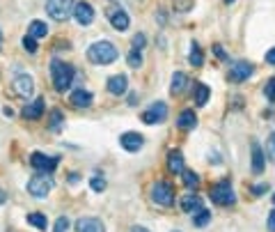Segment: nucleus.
I'll return each instance as SVG.
<instances>
[{"label":"nucleus","mask_w":275,"mask_h":232,"mask_svg":"<svg viewBox=\"0 0 275 232\" xmlns=\"http://www.w3.org/2000/svg\"><path fill=\"white\" fill-rule=\"evenodd\" d=\"M62 113H60V111H50V129H53V131H60V129H62Z\"/></svg>","instance_id":"nucleus-30"},{"label":"nucleus","mask_w":275,"mask_h":232,"mask_svg":"<svg viewBox=\"0 0 275 232\" xmlns=\"http://www.w3.org/2000/svg\"><path fill=\"white\" fill-rule=\"evenodd\" d=\"M119 58V51L115 48L113 42H94L87 48V60L94 62V65H110Z\"/></svg>","instance_id":"nucleus-1"},{"label":"nucleus","mask_w":275,"mask_h":232,"mask_svg":"<svg viewBox=\"0 0 275 232\" xmlns=\"http://www.w3.org/2000/svg\"><path fill=\"white\" fill-rule=\"evenodd\" d=\"M5 202H7V195H5V191L0 189V204H5Z\"/></svg>","instance_id":"nucleus-41"},{"label":"nucleus","mask_w":275,"mask_h":232,"mask_svg":"<svg viewBox=\"0 0 275 232\" xmlns=\"http://www.w3.org/2000/svg\"><path fill=\"white\" fill-rule=\"evenodd\" d=\"M266 191H268V184H257V186H252V193H255V195H264Z\"/></svg>","instance_id":"nucleus-36"},{"label":"nucleus","mask_w":275,"mask_h":232,"mask_svg":"<svg viewBox=\"0 0 275 232\" xmlns=\"http://www.w3.org/2000/svg\"><path fill=\"white\" fill-rule=\"evenodd\" d=\"M119 145H122L126 152H138V149H142V145H145V138H142L138 131H126V134L119 136Z\"/></svg>","instance_id":"nucleus-13"},{"label":"nucleus","mask_w":275,"mask_h":232,"mask_svg":"<svg viewBox=\"0 0 275 232\" xmlns=\"http://www.w3.org/2000/svg\"><path fill=\"white\" fill-rule=\"evenodd\" d=\"M188 85V76L181 74V71H177V74L172 76V83H170V92L172 94H181L183 90H186Z\"/></svg>","instance_id":"nucleus-22"},{"label":"nucleus","mask_w":275,"mask_h":232,"mask_svg":"<svg viewBox=\"0 0 275 232\" xmlns=\"http://www.w3.org/2000/svg\"><path fill=\"white\" fill-rule=\"evenodd\" d=\"M126 85H128L126 76L115 74V76H110L108 79V92L115 94V97H122V94H126Z\"/></svg>","instance_id":"nucleus-15"},{"label":"nucleus","mask_w":275,"mask_h":232,"mask_svg":"<svg viewBox=\"0 0 275 232\" xmlns=\"http://www.w3.org/2000/svg\"><path fill=\"white\" fill-rule=\"evenodd\" d=\"M23 48H25L30 56H32V53H37V48H39V46H37V39L30 37V35H25V37H23Z\"/></svg>","instance_id":"nucleus-31"},{"label":"nucleus","mask_w":275,"mask_h":232,"mask_svg":"<svg viewBox=\"0 0 275 232\" xmlns=\"http://www.w3.org/2000/svg\"><path fill=\"white\" fill-rule=\"evenodd\" d=\"M268 232H275V209L268 212Z\"/></svg>","instance_id":"nucleus-38"},{"label":"nucleus","mask_w":275,"mask_h":232,"mask_svg":"<svg viewBox=\"0 0 275 232\" xmlns=\"http://www.w3.org/2000/svg\"><path fill=\"white\" fill-rule=\"evenodd\" d=\"M266 62H268V65H275V46L266 53Z\"/></svg>","instance_id":"nucleus-39"},{"label":"nucleus","mask_w":275,"mask_h":232,"mask_svg":"<svg viewBox=\"0 0 275 232\" xmlns=\"http://www.w3.org/2000/svg\"><path fill=\"white\" fill-rule=\"evenodd\" d=\"M151 200L156 204H163V207H172L174 204V189L168 182H156L154 189H151Z\"/></svg>","instance_id":"nucleus-6"},{"label":"nucleus","mask_w":275,"mask_h":232,"mask_svg":"<svg viewBox=\"0 0 275 232\" xmlns=\"http://www.w3.org/2000/svg\"><path fill=\"white\" fill-rule=\"evenodd\" d=\"M188 60H190L193 67H202V65H204V56H202V48L197 46V44H193V46H190V56H188Z\"/></svg>","instance_id":"nucleus-27"},{"label":"nucleus","mask_w":275,"mask_h":232,"mask_svg":"<svg viewBox=\"0 0 275 232\" xmlns=\"http://www.w3.org/2000/svg\"><path fill=\"white\" fill-rule=\"evenodd\" d=\"M3 113H5V115H7V117H12V115H14V111H12V108H9V106H7V108H5V111H3Z\"/></svg>","instance_id":"nucleus-43"},{"label":"nucleus","mask_w":275,"mask_h":232,"mask_svg":"<svg viewBox=\"0 0 275 232\" xmlns=\"http://www.w3.org/2000/svg\"><path fill=\"white\" fill-rule=\"evenodd\" d=\"M131 232H149V230H147V227H142V225H133Z\"/></svg>","instance_id":"nucleus-40"},{"label":"nucleus","mask_w":275,"mask_h":232,"mask_svg":"<svg viewBox=\"0 0 275 232\" xmlns=\"http://www.w3.org/2000/svg\"><path fill=\"white\" fill-rule=\"evenodd\" d=\"M209 221H211V212H209V209H204V207H202L200 212L193 214V223H195L197 227H204Z\"/></svg>","instance_id":"nucleus-26"},{"label":"nucleus","mask_w":275,"mask_h":232,"mask_svg":"<svg viewBox=\"0 0 275 232\" xmlns=\"http://www.w3.org/2000/svg\"><path fill=\"white\" fill-rule=\"evenodd\" d=\"M46 12L53 21H67L73 12V0H46Z\"/></svg>","instance_id":"nucleus-5"},{"label":"nucleus","mask_w":275,"mask_h":232,"mask_svg":"<svg viewBox=\"0 0 275 232\" xmlns=\"http://www.w3.org/2000/svg\"><path fill=\"white\" fill-rule=\"evenodd\" d=\"M58 163H60L58 157H46V154H41V152L30 154V166L37 168L39 172H53L55 168H58Z\"/></svg>","instance_id":"nucleus-8"},{"label":"nucleus","mask_w":275,"mask_h":232,"mask_svg":"<svg viewBox=\"0 0 275 232\" xmlns=\"http://www.w3.org/2000/svg\"><path fill=\"white\" fill-rule=\"evenodd\" d=\"M128 67H133V69H138V67H142V53L138 51V48H133L131 53H128Z\"/></svg>","instance_id":"nucleus-29"},{"label":"nucleus","mask_w":275,"mask_h":232,"mask_svg":"<svg viewBox=\"0 0 275 232\" xmlns=\"http://www.w3.org/2000/svg\"><path fill=\"white\" fill-rule=\"evenodd\" d=\"M181 175H183V186H186V189H197V186H200V177H197V172L183 170Z\"/></svg>","instance_id":"nucleus-28"},{"label":"nucleus","mask_w":275,"mask_h":232,"mask_svg":"<svg viewBox=\"0 0 275 232\" xmlns=\"http://www.w3.org/2000/svg\"><path fill=\"white\" fill-rule=\"evenodd\" d=\"M71 16L78 21L80 25H90L92 21H94V7L90 5V3H78V5H73V12H71Z\"/></svg>","instance_id":"nucleus-10"},{"label":"nucleus","mask_w":275,"mask_h":232,"mask_svg":"<svg viewBox=\"0 0 275 232\" xmlns=\"http://www.w3.org/2000/svg\"><path fill=\"white\" fill-rule=\"evenodd\" d=\"M213 53L220 58V60H227V53L223 51V46H220V44H215V46H213Z\"/></svg>","instance_id":"nucleus-37"},{"label":"nucleus","mask_w":275,"mask_h":232,"mask_svg":"<svg viewBox=\"0 0 275 232\" xmlns=\"http://www.w3.org/2000/svg\"><path fill=\"white\" fill-rule=\"evenodd\" d=\"M181 209L186 214H195V212H200L202 209V198L200 195H183V200H181Z\"/></svg>","instance_id":"nucleus-20"},{"label":"nucleus","mask_w":275,"mask_h":232,"mask_svg":"<svg viewBox=\"0 0 275 232\" xmlns=\"http://www.w3.org/2000/svg\"><path fill=\"white\" fill-rule=\"evenodd\" d=\"M264 163H266V157L261 152L259 143H252V172L255 175H261L264 172Z\"/></svg>","instance_id":"nucleus-18"},{"label":"nucleus","mask_w":275,"mask_h":232,"mask_svg":"<svg viewBox=\"0 0 275 232\" xmlns=\"http://www.w3.org/2000/svg\"><path fill=\"white\" fill-rule=\"evenodd\" d=\"M53 191V177L50 172H39L28 182V193L35 195V198H46V195Z\"/></svg>","instance_id":"nucleus-3"},{"label":"nucleus","mask_w":275,"mask_h":232,"mask_svg":"<svg viewBox=\"0 0 275 232\" xmlns=\"http://www.w3.org/2000/svg\"><path fill=\"white\" fill-rule=\"evenodd\" d=\"M69 227V218L67 216H60L58 221H55V232H67Z\"/></svg>","instance_id":"nucleus-34"},{"label":"nucleus","mask_w":275,"mask_h":232,"mask_svg":"<svg viewBox=\"0 0 275 232\" xmlns=\"http://www.w3.org/2000/svg\"><path fill=\"white\" fill-rule=\"evenodd\" d=\"M12 85H14V92H16L18 97L28 99L32 92H35V81H32V76H28V74H18Z\"/></svg>","instance_id":"nucleus-12"},{"label":"nucleus","mask_w":275,"mask_h":232,"mask_svg":"<svg viewBox=\"0 0 275 232\" xmlns=\"http://www.w3.org/2000/svg\"><path fill=\"white\" fill-rule=\"evenodd\" d=\"M252 74H255V67H252L250 62H245V60H238V62H234V65L229 67V81H234V83L248 81Z\"/></svg>","instance_id":"nucleus-9"},{"label":"nucleus","mask_w":275,"mask_h":232,"mask_svg":"<svg viewBox=\"0 0 275 232\" xmlns=\"http://www.w3.org/2000/svg\"><path fill=\"white\" fill-rule=\"evenodd\" d=\"M165 117H168V106H165L163 101L151 104V106L142 113V122H145V124H160V122H165Z\"/></svg>","instance_id":"nucleus-7"},{"label":"nucleus","mask_w":275,"mask_h":232,"mask_svg":"<svg viewBox=\"0 0 275 232\" xmlns=\"http://www.w3.org/2000/svg\"><path fill=\"white\" fill-rule=\"evenodd\" d=\"M76 232H105L103 223L94 216H85L76 221Z\"/></svg>","instance_id":"nucleus-14"},{"label":"nucleus","mask_w":275,"mask_h":232,"mask_svg":"<svg viewBox=\"0 0 275 232\" xmlns=\"http://www.w3.org/2000/svg\"><path fill=\"white\" fill-rule=\"evenodd\" d=\"M270 149H273V152H275V134L270 136Z\"/></svg>","instance_id":"nucleus-44"},{"label":"nucleus","mask_w":275,"mask_h":232,"mask_svg":"<svg viewBox=\"0 0 275 232\" xmlns=\"http://www.w3.org/2000/svg\"><path fill=\"white\" fill-rule=\"evenodd\" d=\"M28 35L35 37V39H41V37L48 35V25H46L44 21H32V23L28 25Z\"/></svg>","instance_id":"nucleus-23"},{"label":"nucleus","mask_w":275,"mask_h":232,"mask_svg":"<svg viewBox=\"0 0 275 232\" xmlns=\"http://www.w3.org/2000/svg\"><path fill=\"white\" fill-rule=\"evenodd\" d=\"M168 168L174 175H181L183 172V154L179 152V149H172V152L168 154Z\"/></svg>","instance_id":"nucleus-19"},{"label":"nucleus","mask_w":275,"mask_h":232,"mask_svg":"<svg viewBox=\"0 0 275 232\" xmlns=\"http://www.w3.org/2000/svg\"><path fill=\"white\" fill-rule=\"evenodd\" d=\"M264 92H266V97H268V101L275 104V76H273V79H268V83H266Z\"/></svg>","instance_id":"nucleus-33"},{"label":"nucleus","mask_w":275,"mask_h":232,"mask_svg":"<svg viewBox=\"0 0 275 232\" xmlns=\"http://www.w3.org/2000/svg\"><path fill=\"white\" fill-rule=\"evenodd\" d=\"M225 3H227V5H229V3H234V0H225Z\"/></svg>","instance_id":"nucleus-45"},{"label":"nucleus","mask_w":275,"mask_h":232,"mask_svg":"<svg viewBox=\"0 0 275 232\" xmlns=\"http://www.w3.org/2000/svg\"><path fill=\"white\" fill-rule=\"evenodd\" d=\"M73 67L69 65V62H62V60H53L50 62V76H53V85L58 92H64V90H69V85H71L73 81Z\"/></svg>","instance_id":"nucleus-2"},{"label":"nucleus","mask_w":275,"mask_h":232,"mask_svg":"<svg viewBox=\"0 0 275 232\" xmlns=\"http://www.w3.org/2000/svg\"><path fill=\"white\" fill-rule=\"evenodd\" d=\"M174 232H177V230H174Z\"/></svg>","instance_id":"nucleus-47"},{"label":"nucleus","mask_w":275,"mask_h":232,"mask_svg":"<svg viewBox=\"0 0 275 232\" xmlns=\"http://www.w3.org/2000/svg\"><path fill=\"white\" fill-rule=\"evenodd\" d=\"M92 101H94V97H92V92H87V90H76V92H71V97H69V104L76 108H90Z\"/></svg>","instance_id":"nucleus-16"},{"label":"nucleus","mask_w":275,"mask_h":232,"mask_svg":"<svg viewBox=\"0 0 275 232\" xmlns=\"http://www.w3.org/2000/svg\"><path fill=\"white\" fill-rule=\"evenodd\" d=\"M145 42H147V39H145V35H142V33H138L135 37H133V48H138V51H140V48H145Z\"/></svg>","instance_id":"nucleus-35"},{"label":"nucleus","mask_w":275,"mask_h":232,"mask_svg":"<svg viewBox=\"0 0 275 232\" xmlns=\"http://www.w3.org/2000/svg\"><path fill=\"white\" fill-rule=\"evenodd\" d=\"M135 101H138V97H135V94H131V97H128V104H131V106H135Z\"/></svg>","instance_id":"nucleus-42"},{"label":"nucleus","mask_w":275,"mask_h":232,"mask_svg":"<svg viewBox=\"0 0 275 232\" xmlns=\"http://www.w3.org/2000/svg\"><path fill=\"white\" fill-rule=\"evenodd\" d=\"M25 221L30 223V225H35L37 230H46V227H48V218H46V214H39V212L28 214Z\"/></svg>","instance_id":"nucleus-24"},{"label":"nucleus","mask_w":275,"mask_h":232,"mask_svg":"<svg viewBox=\"0 0 275 232\" xmlns=\"http://www.w3.org/2000/svg\"><path fill=\"white\" fill-rule=\"evenodd\" d=\"M105 16H108L110 25H113L115 30H119V33H124V30L128 28V23H131V19H128V14L124 10H119V7H113V10L105 12Z\"/></svg>","instance_id":"nucleus-11"},{"label":"nucleus","mask_w":275,"mask_h":232,"mask_svg":"<svg viewBox=\"0 0 275 232\" xmlns=\"http://www.w3.org/2000/svg\"><path fill=\"white\" fill-rule=\"evenodd\" d=\"M209 94H211V90L206 88L204 83H197L195 85V104H197V106H206V101H209Z\"/></svg>","instance_id":"nucleus-25"},{"label":"nucleus","mask_w":275,"mask_h":232,"mask_svg":"<svg viewBox=\"0 0 275 232\" xmlns=\"http://www.w3.org/2000/svg\"><path fill=\"white\" fill-rule=\"evenodd\" d=\"M179 129H183V131H190V129H195L197 126V115L193 111H183L181 115H179Z\"/></svg>","instance_id":"nucleus-21"},{"label":"nucleus","mask_w":275,"mask_h":232,"mask_svg":"<svg viewBox=\"0 0 275 232\" xmlns=\"http://www.w3.org/2000/svg\"><path fill=\"white\" fill-rule=\"evenodd\" d=\"M273 204H275V195H273Z\"/></svg>","instance_id":"nucleus-46"},{"label":"nucleus","mask_w":275,"mask_h":232,"mask_svg":"<svg viewBox=\"0 0 275 232\" xmlns=\"http://www.w3.org/2000/svg\"><path fill=\"white\" fill-rule=\"evenodd\" d=\"M90 186H92V191L101 193V191H105V179H103V177H99V175H94L90 179Z\"/></svg>","instance_id":"nucleus-32"},{"label":"nucleus","mask_w":275,"mask_h":232,"mask_svg":"<svg viewBox=\"0 0 275 232\" xmlns=\"http://www.w3.org/2000/svg\"><path fill=\"white\" fill-rule=\"evenodd\" d=\"M211 200H213L215 204H220V207H229V204L236 202V193H234L232 184L225 179V182H220V184L211 186Z\"/></svg>","instance_id":"nucleus-4"},{"label":"nucleus","mask_w":275,"mask_h":232,"mask_svg":"<svg viewBox=\"0 0 275 232\" xmlns=\"http://www.w3.org/2000/svg\"><path fill=\"white\" fill-rule=\"evenodd\" d=\"M41 115H44V99L41 97L23 108V117H25V120H39Z\"/></svg>","instance_id":"nucleus-17"}]
</instances>
